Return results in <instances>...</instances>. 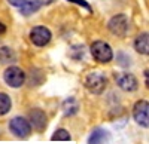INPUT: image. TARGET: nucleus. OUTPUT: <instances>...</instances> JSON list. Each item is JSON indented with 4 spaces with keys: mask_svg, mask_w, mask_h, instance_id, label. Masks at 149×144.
Listing matches in <instances>:
<instances>
[{
    "mask_svg": "<svg viewBox=\"0 0 149 144\" xmlns=\"http://www.w3.org/2000/svg\"><path fill=\"white\" fill-rule=\"evenodd\" d=\"M91 55L95 59L97 63H102V64H107L112 61L113 58V52H112V48L103 42V40H95L91 45Z\"/></svg>",
    "mask_w": 149,
    "mask_h": 144,
    "instance_id": "f257e3e1",
    "label": "nucleus"
},
{
    "mask_svg": "<svg viewBox=\"0 0 149 144\" xmlns=\"http://www.w3.org/2000/svg\"><path fill=\"white\" fill-rule=\"evenodd\" d=\"M9 129H10V132L14 134L15 137H18V138H27V137L31 134V129H33V128H31L30 122L27 121L26 117L15 116V117L10 119Z\"/></svg>",
    "mask_w": 149,
    "mask_h": 144,
    "instance_id": "f03ea898",
    "label": "nucleus"
},
{
    "mask_svg": "<svg viewBox=\"0 0 149 144\" xmlns=\"http://www.w3.org/2000/svg\"><path fill=\"white\" fill-rule=\"evenodd\" d=\"M3 79L10 88H21L26 83V73L17 65H9L3 73Z\"/></svg>",
    "mask_w": 149,
    "mask_h": 144,
    "instance_id": "7ed1b4c3",
    "label": "nucleus"
},
{
    "mask_svg": "<svg viewBox=\"0 0 149 144\" xmlns=\"http://www.w3.org/2000/svg\"><path fill=\"white\" fill-rule=\"evenodd\" d=\"M85 88L88 89L91 94H102L104 92L106 86H107V80L104 77V74L102 73H97V71H94V73H90L88 76L85 77Z\"/></svg>",
    "mask_w": 149,
    "mask_h": 144,
    "instance_id": "20e7f679",
    "label": "nucleus"
},
{
    "mask_svg": "<svg viewBox=\"0 0 149 144\" xmlns=\"http://www.w3.org/2000/svg\"><path fill=\"white\" fill-rule=\"evenodd\" d=\"M133 117L142 128H149V101L139 100L133 105Z\"/></svg>",
    "mask_w": 149,
    "mask_h": 144,
    "instance_id": "39448f33",
    "label": "nucleus"
},
{
    "mask_svg": "<svg viewBox=\"0 0 149 144\" xmlns=\"http://www.w3.org/2000/svg\"><path fill=\"white\" fill-rule=\"evenodd\" d=\"M107 28L112 34L118 36V37H124L128 33V18L124 14H118L115 17H112L107 24Z\"/></svg>",
    "mask_w": 149,
    "mask_h": 144,
    "instance_id": "423d86ee",
    "label": "nucleus"
},
{
    "mask_svg": "<svg viewBox=\"0 0 149 144\" xmlns=\"http://www.w3.org/2000/svg\"><path fill=\"white\" fill-rule=\"evenodd\" d=\"M52 39V34L49 31V28L43 27V25H36L31 28L30 31V40L33 45L39 46V48H43L46 46Z\"/></svg>",
    "mask_w": 149,
    "mask_h": 144,
    "instance_id": "0eeeda50",
    "label": "nucleus"
},
{
    "mask_svg": "<svg viewBox=\"0 0 149 144\" xmlns=\"http://www.w3.org/2000/svg\"><path fill=\"white\" fill-rule=\"evenodd\" d=\"M115 82L122 91H127V92H134L139 86L137 79H136V76L131 74V73H118V74H115Z\"/></svg>",
    "mask_w": 149,
    "mask_h": 144,
    "instance_id": "6e6552de",
    "label": "nucleus"
},
{
    "mask_svg": "<svg viewBox=\"0 0 149 144\" xmlns=\"http://www.w3.org/2000/svg\"><path fill=\"white\" fill-rule=\"evenodd\" d=\"M29 122L31 125V128L34 131H37V132H42V131H45L46 128V123H48V117L45 114L43 110L40 109H33L30 110L29 113Z\"/></svg>",
    "mask_w": 149,
    "mask_h": 144,
    "instance_id": "1a4fd4ad",
    "label": "nucleus"
},
{
    "mask_svg": "<svg viewBox=\"0 0 149 144\" xmlns=\"http://www.w3.org/2000/svg\"><path fill=\"white\" fill-rule=\"evenodd\" d=\"M134 49L140 55H149V33H142L136 37Z\"/></svg>",
    "mask_w": 149,
    "mask_h": 144,
    "instance_id": "9d476101",
    "label": "nucleus"
},
{
    "mask_svg": "<svg viewBox=\"0 0 149 144\" xmlns=\"http://www.w3.org/2000/svg\"><path fill=\"white\" fill-rule=\"evenodd\" d=\"M106 140H107V132L106 131L102 129V128H95L91 132L90 138H88V144H104Z\"/></svg>",
    "mask_w": 149,
    "mask_h": 144,
    "instance_id": "9b49d317",
    "label": "nucleus"
},
{
    "mask_svg": "<svg viewBox=\"0 0 149 144\" xmlns=\"http://www.w3.org/2000/svg\"><path fill=\"white\" fill-rule=\"evenodd\" d=\"M40 6H42L40 0H26V3L19 8V12L22 15H30L33 12H36Z\"/></svg>",
    "mask_w": 149,
    "mask_h": 144,
    "instance_id": "f8f14e48",
    "label": "nucleus"
},
{
    "mask_svg": "<svg viewBox=\"0 0 149 144\" xmlns=\"http://www.w3.org/2000/svg\"><path fill=\"white\" fill-rule=\"evenodd\" d=\"M78 110H79V104H78V101L74 100L73 97L67 98V100L63 103V112H64L66 116H73V114H76Z\"/></svg>",
    "mask_w": 149,
    "mask_h": 144,
    "instance_id": "ddd939ff",
    "label": "nucleus"
},
{
    "mask_svg": "<svg viewBox=\"0 0 149 144\" xmlns=\"http://www.w3.org/2000/svg\"><path fill=\"white\" fill-rule=\"evenodd\" d=\"M12 107V100L8 94L0 92V116H5L6 113H9Z\"/></svg>",
    "mask_w": 149,
    "mask_h": 144,
    "instance_id": "4468645a",
    "label": "nucleus"
},
{
    "mask_svg": "<svg viewBox=\"0 0 149 144\" xmlns=\"http://www.w3.org/2000/svg\"><path fill=\"white\" fill-rule=\"evenodd\" d=\"M14 59H15V55L12 52V49H9L8 46L0 48V63L8 64V63H12Z\"/></svg>",
    "mask_w": 149,
    "mask_h": 144,
    "instance_id": "2eb2a0df",
    "label": "nucleus"
},
{
    "mask_svg": "<svg viewBox=\"0 0 149 144\" xmlns=\"http://www.w3.org/2000/svg\"><path fill=\"white\" fill-rule=\"evenodd\" d=\"M70 138L72 137L69 134V131H66V129H57L54 132V135L51 137L52 141H69Z\"/></svg>",
    "mask_w": 149,
    "mask_h": 144,
    "instance_id": "dca6fc26",
    "label": "nucleus"
},
{
    "mask_svg": "<svg viewBox=\"0 0 149 144\" xmlns=\"http://www.w3.org/2000/svg\"><path fill=\"white\" fill-rule=\"evenodd\" d=\"M67 2H73V3H76V5H79V6H84L86 10H90V12L93 10L91 6H90V3H86L85 0H67Z\"/></svg>",
    "mask_w": 149,
    "mask_h": 144,
    "instance_id": "f3484780",
    "label": "nucleus"
},
{
    "mask_svg": "<svg viewBox=\"0 0 149 144\" xmlns=\"http://www.w3.org/2000/svg\"><path fill=\"white\" fill-rule=\"evenodd\" d=\"M8 2L12 5V6H17V8H21L24 3H26V0H8Z\"/></svg>",
    "mask_w": 149,
    "mask_h": 144,
    "instance_id": "a211bd4d",
    "label": "nucleus"
},
{
    "mask_svg": "<svg viewBox=\"0 0 149 144\" xmlns=\"http://www.w3.org/2000/svg\"><path fill=\"white\" fill-rule=\"evenodd\" d=\"M5 31H6V25H5L3 22H0V36H2Z\"/></svg>",
    "mask_w": 149,
    "mask_h": 144,
    "instance_id": "6ab92c4d",
    "label": "nucleus"
}]
</instances>
